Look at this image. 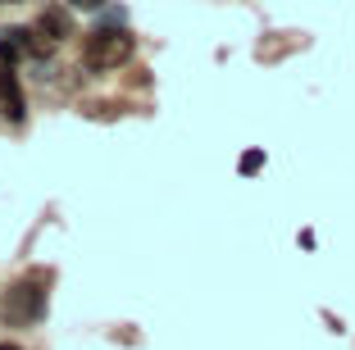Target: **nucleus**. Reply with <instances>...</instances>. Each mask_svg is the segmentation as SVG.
<instances>
[{"instance_id": "3", "label": "nucleus", "mask_w": 355, "mask_h": 350, "mask_svg": "<svg viewBox=\"0 0 355 350\" xmlns=\"http://www.w3.org/2000/svg\"><path fill=\"white\" fill-rule=\"evenodd\" d=\"M37 37H46V42H69L73 37V10L69 5H46L42 14H37Z\"/></svg>"}, {"instance_id": "4", "label": "nucleus", "mask_w": 355, "mask_h": 350, "mask_svg": "<svg viewBox=\"0 0 355 350\" xmlns=\"http://www.w3.org/2000/svg\"><path fill=\"white\" fill-rule=\"evenodd\" d=\"M0 114H5L10 123H23V119H28V100H23V87H19V73L14 69L0 73Z\"/></svg>"}, {"instance_id": "5", "label": "nucleus", "mask_w": 355, "mask_h": 350, "mask_svg": "<svg viewBox=\"0 0 355 350\" xmlns=\"http://www.w3.org/2000/svg\"><path fill=\"white\" fill-rule=\"evenodd\" d=\"M237 168H241V177L260 173V168H264V150H246V155H241V159H237Z\"/></svg>"}, {"instance_id": "1", "label": "nucleus", "mask_w": 355, "mask_h": 350, "mask_svg": "<svg viewBox=\"0 0 355 350\" xmlns=\"http://www.w3.org/2000/svg\"><path fill=\"white\" fill-rule=\"evenodd\" d=\"M137 51V37L128 28H96L83 42V64L87 69H119Z\"/></svg>"}, {"instance_id": "6", "label": "nucleus", "mask_w": 355, "mask_h": 350, "mask_svg": "<svg viewBox=\"0 0 355 350\" xmlns=\"http://www.w3.org/2000/svg\"><path fill=\"white\" fill-rule=\"evenodd\" d=\"M19 55H23V51L10 42V37H0V73H5V69H14V64H19Z\"/></svg>"}, {"instance_id": "7", "label": "nucleus", "mask_w": 355, "mask_h": 350, "mask_svg": "<svg viewBox=\"0 0 355 350\" xmlns=\"http://www.w3.org/2000/svg\"><path fill=\"white\" fill-rule=\"evenodd\" d=\"M69 10H83V14H101L105 0H69Z\"/></svg>"}, {"instance_id": "8", "label": "nucleus", "mask_w": 355, "mask_h": 350, "mask_svg": "<svg viewBox=\"0 0 355 350\" xmlns=\"http://www.w3.org/2000/svg\"><path fill=\"white\" fill-rule=\"evenodd\" d=\"M0 350H19V346H0Z\"/></svg>"}, {"instance_id": "2", "label": "nucleus", "mask_w": 355, "mask_h": 350, "mask_svg": "<svg viewBox=\"0 0 355 350\" xmlns=\"http://www.w3.org/2000/svg\"><path fill=\"white\" fill-rule=\"evenodd\" d=\"M37 278L42 273H32L28 282H19V287L10 291V300H5V323H37L46 309V291L37 287Z\"/></svg>"}]
</instances>
